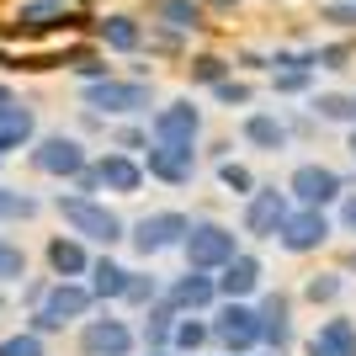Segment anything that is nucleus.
<instances>
[{"instance_id": "obj_7", "label": "nucleus", "mask_w": 356, "mask_h": 356, "mask_svg": "<svg viewBox=\"0 0 356 356\" xmlns=\"http://www.w3.org/2000/svg\"><path fill=\"white\" fill-rule=\"evenodd\" d=\"M186 229H192V218H186L181 208H160V213H144V218L128 223V245H134L138 261H154V255L181 250Z\"/></svg>"}, {"instance_id": "obj_44", "label": "nucleus", "mask_w": 356, "mask_h": 356, "mask_svg": "<svg viewBox=\"0 0 356 356\" xmlns=\"http://www.w3.org/2000/svg\"><path fill=\"white\" fill-rule=\"evenodd\" d=\"M48 287H54V277H32V282H22V303H27V309H38V303L48 298Z\"/></svg>"}, {"instance_id": "obj_42", "label": "nucleus", "mask_w": 356, "mask_h": 356, "mask_svg": "<svg viewBox=\"0 0 356 356\" xmlns=\"http://www.w3.org/2000/svg\"><path fill=\"white\" fill-rule=\"evenodd\" d=\"M74 74H80V80H106V74H112V64L96 59V54H74Z\"/></svg>"}, {"instance_id": "obj_52", "label": "nucleus", "mask_w": 356, "mask_h": 356, "mask_svg": "<svg viewBox=\"0 0 356 356\" xmlns=\"http://www.w3.org/2000/svg\"><path fill=\"white\" fill-rule=\"evenodd\" d=\"M213 356H223V351H213Z\"/></svg>"}, {"instance_id": "obj_10", "label": "nucleus", "mask_w": 356, "mask_h": 356, "mask_svg": "<svg viewBox=\"0 0 356 356\" xmlns=\"http://www.w3.org/2000/svg\"><path fill=\"white\" fill-rule=\"evenodd\" d=\"M86 165H90V154H86V144H80L74 134H43V138H32V170H38V176L74 181Z\"/></svg>"}, {"instance_id": "obj_39", "label": "nucleus", "mask_w": 356, "mask_h": 356, "mask_svg": "<svg viewBox=\"0 0 356 356\" xmlns=\"http://www.w3.org/2000/svg\"><path fill=\"white\" fill-rule=\"evenodd\" d=\"M149 138H154V134H149V128H138L134 118H128V128H118V149H122V154H144Z\"/></svg>"}, {"instance_id": "obj_38", "label": "nucleus", "mask_w": 356, "mask_h": 356, "mask_svg": "<svg viewBox=\"0 0 356 356\" xmlns=\"http://www.w3.org/2000/svg\"><path fill=\"white\" fill-rule=\"evenodd\" d=\"M319 22H330V27H356V0H330V6H319Z\"/></svg>"}, {"instance_id": "obj_48", "label": "nucleus", "mask_w": 356, "mask_h": 356, "mask_svg": "<svg viewBox=\"0 0 356 356\" xmlns=\"http://www.w3.org/2000/svg\"><path fill=\"white\" fill-rule=\"evenodd\" d=\"M341 271H346V277H356V245L346 250V266H341Z\"/></svg>"}, {"instance_id": "obj_41", "label": "nucleus", "mask_w": 356, "mask_h": 356, "mask_svg": "<svg viewBox=\"0 0 356 356\" xmlns=\"http://www.w3.org/2000/svg\"><path fill=\"white\" fill-rule=\"evenodd\" d=\"M330 213H335V229L356 239V192H346V197H341V202H335Z\"/></svg>"}, {"instance_id": "obj_24", "label": "nucleus", "mask_w": 356, "mask_h": 356, "mask_svg": "<svg viewBox=\"0 0 356 356\" xmlns=\"http://www.w3.org/2000/svg\"><path fill=\"white\" fill-rule=\"evenodd\" d=\"M170 351H181V356L213 351V325H208V314H181V319H176V335H170Z\"/></svg>"}, {"instance_id": "obj_35", "label": "nucleus", "mask_w": 356, "mask_h": 356, "mask_svg": "<svg viewBox=\"0 0 356 356\" xmlns=\"http://www.w3.org/2000/svg\"><path fill=\"white\" fill-rule=\"evenodd\" d=\"M213 102L234 112V106H250V102H255V90H250V80H234V74H229V80H218V86H213Z\"/></svg>"}, {"instance_id": "obj_4", "label": "nucleus", "mask_w": 356, "mask_h": 356, "mask_svg": "<svg viewBox=\"0 0 356 356\" xmlns=\"http://www.w3.org/2000/svg\"><path fill=\"white\" fill-rule=\"evenodd\" d=\"M213 325V351L223 356H250L261 351V314H255V303H245V298H218L208 314Z\"/></svg>"}, {"instance_id": "obj_2", "label": "nucleus", "mask_w": 356, "mask_h": 356, "mask_svg": "<svg viewBox=\"0 0 356 356\" xmlns=\"http://www.w3.org/2000/svg\"><path fill=\"white\" fill-rule=\"evenodd\" d=\"M54 213H59L64 229H70V234H80L86 245H102V250H112V245H122V239H128V223H122L118 213L106 208L102 197L59 192V197H54Z\"/></svg>"}, {"instance_id": "obj_1", "label": "nucleus", "mask_w": 356, "mask_h": 356, "mask_svg": "<svg viewBox=\"0 0 356 356\" xmlns=\"http://www.w3.org/2000/svg\"><path fill=\"white\" fill-rule=\"evenodd\" d=\"M80 106L96 112V118H149L160 102H154V80L106 74V80H86V86H80Z\"/></svg>"}, {"instance_id": "obj_9", "label": "nucleus", "mask_w": 356, "mask_h": 356, "mask_svg": "<svg viewBox=\"0 0 356 356\" xmlns=\"http://www.w3.org/2000/svg\"><path fill=\"white\" fill-rule=\"evenodd\" d=\"M287 192H293V202H303V208H335V202L351 192V181L325 160H303V165H293V176H287Z\"/></svg>"}, {"instance_id": "obj_31", "label": "nucleus", "mask_w": 356, "mask_h": 356, "mask_svg": "<svg viewBox=\"0 0 356 356\" xmlns=\"http://www.w3.org/2000/svg\"><path fill=\"white\" fill-rule=\"evenodd\" d=\"M229 74H234V64L223 59V54H192V59H186V80H192V86H218V80H229Z\"/></svg>"}, {"instance_id": "obj_14", "label": "nucleus", "mask_w": 356, "mask_h": 356, "mask_svg": "<svg viewBox=\"0 0 356 356\" xmlns=\"http://www.w3.org/2000/svg\"><path fill=\"white\" fill-rule=\"evenodd\" d=\"M165 303L176 314H213V303H218V271L186 266L176 277H165Z\"/></svg>"}, {"instance_id": "obj_46", "label": "nucleus", "mask_w": 356, "mask_h": 356, "mask_svg": "<svg viewBox=\"0 0 356 356\" xmlns=\"http://www.w3.org/2000/svg\"><path fill=\"white\" fill-rule=\"evenodd\" d=\"M303 356H330V351H325V346H319V341L309 335V341H303Z\"/></svg>"}, {"instance_id": "obj_17", "label": "nucleus", "mask_w": 356, "mask_h": 356, "mask_svg": "<svg viewBox=\"0 0 356 356\" xmlns=\"http://www.w3.org/2000/svg\"><path fill=\"white\" fill-rule=\"evenodd\" d=\"M261 287H266V261L255 250H239L229 266H218V298H245V303H255Z\"/></svg>"}, {"instance_id": "obj_16", "label": "nucleus", "mask_w": 356, "mask_h": 356, "mask_svg": "<svg viewBox=\"0 0 356 356\" xmlns=\"http://www.w3.org/2000/svg\"><path fill=\"white\" fill-rule=\"evenodd\" d=\"M96 176H102V192H112V197H138V192H144V181H149V170H144V160H138V154L106 149V154H96Z\"/></svg>"}, {"instance_id": "obj_21", "label": "nucleus", "mask_w": 356, "mask_h": 356, "mask_svg": "<svg viewBox=\"0 0 356 356\" xmlns=\"http://www.w3.org/2000/svg\"><path fill=\"white\" fill-rule=\"evenodd\" d=\"M32 138H38V118H32V106L27 102L0 106V160H6L11 149H27Z\"/></svg>"}, {"instance_id": "obj_3", "label": "nucleus", "mask_w": 356, "mask_h": 356, "mask_svg": "<svg viewBox=\"0 0 356 356\" xmlns=\"http://www.w3.org/2000/svg\"><path fill=\"white\" fill-rule=\"evenodd\" d=\"M90 309H96V293H90V282H80V277H54L48 298L27 314V330H38V335H54V330H64V325H80V319H90Z\"/></svg>"}, {"instance_id": "obj_25", "label": "nucleus", "mask_w": 356, "mask_h": 356, "mask_svg": "<svg viewBox=\"0 0 356 356\" xmlns=\"http://www.w3.org/2000/svg\"><path fill=\"white\" fill-rule=\"evenodd\" d=\"M314 341L325 346L330 356H356V319L351 314H330V319H319Z\"/></svg>"}, {"instance_id": "obj_20", "label": "nucleus", "mask_w": 356, "mask_h": 356, "mask_svg": "<svg viewBox=\"0 0 356 356\" xmlns=\"http://www.w3.org/2000/svg\"><path fill=\"white\" fill-rule=\"evenodd\" d=\"M128 277H134V271L122 266V261H112V255H90L86 282H90V293H96V303H122V293H128Z\"/></svg>"}, {"instance_id": "obj_28", "label": "nucleus", "mask_w": 356, "mask_h": 356, "mask_svg": "<svg viewBox=\"0 0 356 356\" xmlns=\"http://www.w3.org/2000/svg\"><path fill=\"white\" fill-rule=\"evenodd\" d=\"M309 112L319 122H341V128H351V122H356V96H346V90H314Z\"/></svg>"}, {"instance_id": "obj_33", "label": "nucleus", "mask_w": 356, "mask_h": 356, "mask_svg": "<svg viewBox=\"0 0 356 356\" xmlns=\"http://www.w3.org/2000/svg\"><path fill=\"white\" fill-rule=\"evenodd\" d=\"M314 74L319 70H271V90H277V96H309Z\"/></svg>"}, {"instance_id": "obj_19", "label": "nucleus", "mask_w": 356, "mask_h": 356, "mask_svg": "<svg viewBox=\"0 0 356 356\" xmlns=\"http://www.w3.org/2000/svg\"><path fill=\"white\" fill-rule=\"evenodd\" d=\"M43 255H48V271H54V277H86L90 271V250H86L80 234H54L43 245Z\"/></svg>"}, {"instance_id": "obj_34", "label": "nucleus", "mask_w": 356, "mask_h": 356, "mask_svg": "<svg viewBox=\"0 0 356 356\" xmlns=\"http://www.w3.org/2000/svg\"><path fill=\"white\" fill-rule=\"evenodd\" d=\"M22 277H27V250L0 234V287H6V282H22Z\"/></svg>"}, {"instance_id": "obj_26", "label": "nucleus", "mask_w": 356, "mask_h": 356, "mask_svg": "<svg viewBox=\"0 0 356 356\" xmlns=\"http://www.w3.org/2000/svg\"><path fill=\"white\" fill-rule=\"evenodd\" d=\"M346 293V271H309L303 277V287H298V298L303 303H314V309H335Z\"/></svg>"}, {"instance_id": "obj_40", "label": "nucleus", "mask_w": 356, "mask_h": 356, "mask_svg": "<svg viewBox=\"0 0 356 356\" xmlns=\"http://www.w3.org/2000/svg\"><path fill=\"white\" fill-rule=\"evenodd\" d=\"M38 213H43V202H38L32 192H11V197H6V218H22V223H27V218H38Z\"/></svg>"}, {"instance_id": "obj_37", "label": "nucleus", "mask_w": 356, "mask_h": 356, "mask_svg": "<svg viewBox=\"0 0 356 356\" xmlns=\"http://www.w3.org/2000/svg\"><path fill=\"white\" fill-rule=\"evenodd\" d=\"M351 59H356V48H351V43H319V70H325V74L351 70Z\"/></svg>"}, {"instance_id": "obj_8", "label": "nucleus", "mask_w": 356, "mask_h": 356, "mask_svg": "<svg viewBox=\"0 0 356 356\" xmlns=\"http://www.w3.org/2000/svg\"><path fill=\"white\" fill-rule=\"evenodd\" d=\"M335 239V213L330 208H303V202H293V213L282 218V229H277V250L287 255H319Z\"/></svg>"}, {"instance_id": "obj_36", "label": "nucleus", "mask_w": 356, "mask_h": 356, "mask_svg": "<svg viewBox=\"0 0 356 356\" xmlns=\"http://www.w3.org/2000/svg\"><path fill=\"white\" fill-rule=\"evenodd\" d=\"M0 356H48V351H43V335H38V330H16V335L0 341Z\"/></svg>"}, {"instance_id": "obj_6", "label": "nucleus", "mask_w": 356, "mask_h": 356, "mask_svg": "<svg viewBox=\"0 0 356 356\" xmlns=\"http://www.w3.org/2000/svg\"><path fill=\"white\" fill-rule=\"evenodd\" d=\"M293 213V192L277 186V181H261L250 197H245V213H239V234L255 239V245H277V229Z\"/></svg>"}, {"instance_id": "obj_43", "label": "nucleus", "mask_w": 356, "mask_h": 356, "mask_svg": "<svg viewBox=\"0 0 356 356\" xmlns=\"http://www.w3.org/2000/svg\"><path fill=\"white\" fill-rule=\"evenodd\" d=\"M70 192H80V197H102V176H96V160H90L86 170L70 181Z\"/></svg>"}, {"instance_id": "obj_51", "label": "nucleus", "mask_w": 356, "mask_h": 356, "mask_svg": "<svg viewBox=\"0 0 356 356\" xmlns=\"http://www.w3.org/2000/svg\"><path fill=\"white\" fill-rule=\"evenodd\" d=\"M208 6H234V0H208Z\"/></svg>"}, {"instance_id": "obj_47", "label": "nucleus", "mask_w": 356, "mask_h": 356, "mask_svg": "<svg viewBox=\"0 0 356 356\" xmlns=\"http://www.w3.org/2000/svg\"><path fill=\"white\" fill-rule=\"evenodd\" d=\"M346 154H351V165H356V122L346 128Z\"/></svg>"}, {"instance_id": "obj_12", "label": "nucleus", "mask_w": 356, "mask_h": 356, "mask_svg": "<svg viewBox=\"0 0 356 356\" xmlns=\"http://www.w3.org/2000/svg\"><path fill=\"white\" fill-rule=\"evenodd\" d=\"M138 330L118 314H90L80 319V356H134Z\"/></svg>"}, {"instance_id": "obj_15", "label": "nucleus", "mask_w": 356, "mask_h": 356, "mask_svg": "<svg viewBox=\"0 0 356 356\" xmlns=\"http://www.w3.org/2000/svg\"><path fill=\"white\" fill-rule=\"evenodd\" d=\"M149 134L165 138V144H202V106H197L192 96L160 102L149 112Z\"/></svg>"}, {"instance_id": "obj_49", "label": "nucleus", "mask_w": 356, "mask_h": 356, "mask_svg": "<svg viewBox=\"0 0 356 356\" xmlns=\"http://www.w3.org/2000/svg\"><path fill=\"white\" fill-rule=\"evenodd\" d=\"M144 356H181V351H170V346H154V351H144Z\"/></svg>"}, {"instance_id": "obj_5", "label": "nucleus", "mask_w": 356, "mask_h": 356, "mask_svg": "<svg viewBox=\"0 0 356 356\" xmlns=\"http://www.w3.org/2000/svg\"><path fill=\"white\" fill-rule=\"evenodd\" d=\"M239 250H245V239H239L229 223H218V218H192V229H186V239H181V261H186V266H202V271L229 266Z\"/></svg>"}, {"instance_id": "obj_29", "label": "nucleus", "mask_w": 356, "mask_h": 356, "mask_svg": "<svg viewBox=\"0 0 356 356\" xmlns=\"http://www.w3.org/2000/svg\"><path fill=\"white\" fill-rule=\"evenodd\" d=\"M70 0H22V11H16V22H22V32H43V27H64L70 22V11H64Z\"/></svg>"}, {"instance_id": "obj_50", "label": "nucleus", "mask_w": 356, "mask_h": 356, "mask_svg": "<svg viewBox=\"0 0 356 356\" xmlns=\"http://www.w3.org/2000/svg\"><path fill=\"white\" fill-rule=\"evenodd\" d=\"M6 197H11V186H0V223H6Z\"/></svg>"}, {"instance_id": "obj_30", "label": "nucleus", "mask_w": 356, "mask_h": 356, "mask_svg": "<svg viewBox=\"0 0 356 356\" xmlns=\"http://www.w3.org/2000/svg\"><path fill=\"white\" fill-rule=\"evenodd\" d=\"M213 170H218V186H223L229 197H239V202H245V197L261 186V181H255V170H250L245 160H234V154H229V160H218Z\"/></svg>"}, {"instance_id": "obj_45", "label": "nucleus", "mask_w": 356, "mask_h": 356, "mask_svg": "<svg viewBox=\"0 0 356 356\" xmlns=\"http://www.w3.org/2000/svg\"><path fill=\"white\" fill-rule=\"evenodd\" d=\"M239 70H271L266 54H239Z\"/></svg>"}, {"instance_id": "obj_11", "label": "nucleus", "mask_w": 356, "mask_h": 356, "mask_svg": "<svg viewBox=\"0 0 356 356\" xmlns=\"http://www.w3.org/2000/svg\"><path fill=\"white\" fill-rule=\"evenodd\" d=\"M255 314H261V346L277 356H287L298 346V330H293V293L287 287H261L255 298Z\"/></svg>"}, {"instance_id": "obj_27", "label": "nucleus", "mask_w": 356, "mask_h": 356, "mask_svg": "<svg viewBox=\"0 0 356 356\" xmlns=\"http://www.w3.org/2000/svg\"><path fill=\"white\" fill-rule=\"evenodd\" d=\"M149 16H154L160 27H176V32L202 27V6H197V0H149Z\"/></svg>"}, {"instance_id": "obj_13", "label": "nucleus", "mask_w": 356, "mask_h": 356, "mask_svg": "<svg viewBox=\"0 0 356 356\" xmlns=\"http://www.w3.org/2000/svg\"><path fill=\"white\" fill-rule=\"evenodd\" d=\"M149 170V181L160 186H192L197 181V144H165V138H149V149L138 154Z\"/></svg>"}, {"instance_id": "obj_18", "label": "nucleus", "mask_w": 356, "mask_h": 356, "mask_svg": "<svg viewBox=\"0 0 356 356\" xmlns=\"http://www.w3.org/2000/svg\"><path fill=\"white\" fill-rule=\"evenodd\" d=\"M239 138H245V149H255V154H282V149L293 144V128H287L282 112H245V118H239Z\"/></svg>"}, {"instance_id": "obj_22", "label": "nucleus", "mask_w": 356, "mask_h": 356, "mask_svg": "<svg viewBox=\"0 0 356 356\" xmlns=\"http://www.w3.org/2000/svg\"><path fill=\"white\" fill-rule=\"evenodd\" d=\"M176 319L181 314L170 309V303H149L144 314H138V351H154V346H170V335H176Z\"/></svg>"}, {"instance_id": "obj_23", "label": "nucleus", "mask_w": 356, "mask_h": 356, "mask_svg": "<svg viewBox=\"0 0 356 356\" xmlns=\"http://www.w3.org/2000/svg\"><path fill=\"white\" fill-rule=\"evenodd\" d=\"M96 43L102 48H112V54H138V48H144V27H138L134 16H102V22H96Z\"/></svg>"}, {"instance_id": "obj_32", "label": "nucleus", "mask_w": 356, "mask_h": 356, "mask_svg": "<svg viewBox=\"0 0 356 356\" xmlns=\"http://www.w3.org/2000/svg\"><path fill=\"white\" fill-rule=\"evenodd\" d=\"M160 298H165V277H154V271H134V277H128L122 303H128L134 314H144L149 303H160Z\"/></svg>"}]
</instances>
